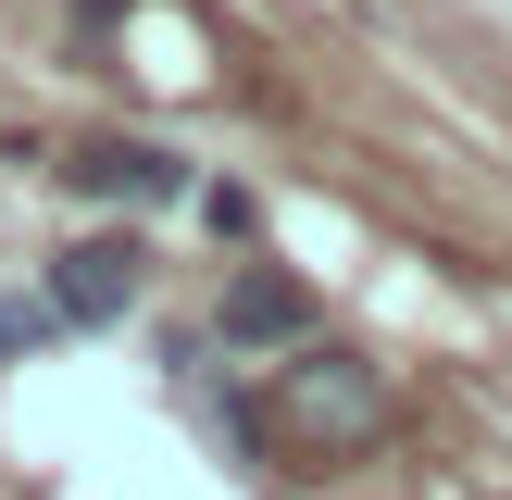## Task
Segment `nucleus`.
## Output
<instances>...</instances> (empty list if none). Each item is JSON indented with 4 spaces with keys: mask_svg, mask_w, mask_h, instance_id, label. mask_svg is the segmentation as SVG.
<instances>
[{
    "mask_svg": "<svg viewBox=\"0 0 512 500\" xmlns=\"http://www.w3.org/2000/svg\"><path fill=\"white\" fill-rule=\"evenodd\" d=\"M250 413H263V450H288L300 475H338L388 438V363L350 350V338H300V350L263 363Z\"/></svg>",
    "mask_w": 512,
    "mask_h": 500,
    "instance_id": "f257e3e1",
    "label": "nucleus"
},
{
    "mask_svg": "<svg viewBox=\"0 0 512 500\" xmlns=\"http://www.w3.org/2000/svg\"><path fill=\"white\" fill-rule=\"evenodd\" d=\"M50 338H63V325H50V300H38V288H0V363H38Z\"/></svg>",
    "mask_w": 512,
    "mask_h": 500,
    "instance_id": "39448f33",
    "label": "nucleus"
},
{
    "mask_svg": "<svg viewBox=\"0 0 512 500\" xmlns=\"http://www.w3.org/2000/svg\"><path fill=\"white\" fill-rule=\"evenodd\" d=\"M50 175H63L75 200H100V213H175V200H200V163H188V150H163V138H125V125L75 138Z\"/></svg>",
    "mask_w": 512,
    "mask_h": 500,
    "instance_id": "7ed1b4c3",
    "label": "nucleus"
},
{
    "mask_svg": "<svg viewBox=\"0 0 512 500\" xmlns=\"http://www.w3.org/2000/svg\"><path fill=\"white\" fill-rule=\"evenodd\" d=\"M250 213H263V200H250L238 175H225V188H200V225H213V238H250Z\"/></svg>",
    "mask_w": 512,
    "mask_h": 500,
    "instance_id": "423d86ee",
    "label": "nucleus"
},
{
    "mask_svg": "<svg viewBox=\"0 0 512 500\" xmlns=\"http://www.w3.org/2000/svg\"><path fill=\"white\" fill-rule=\"evenodd\" d=\"M38 300H50V325H75V338L125 325V313L150 300V238H138V225H100V238H63V250H50V275H38Z\"/></svg>",
    "mask_w": 512,
    "mask_h": 500,
    "instance_id": "f03ea898",
    "label": "nucleus"
},
{
    "mask_svg": "<svg viewBox=\"0 0 512 500\" xmlns=\"http://www.w3.org/2000/svg\"><path fill=\"white\" fill-rule=\"evenodd\" d=\"M75 13H88V25H113V13H125V0H75Z\"/></svg>",
    "mask_w": 512,
    "mask_h": 500,
    "instance_id": "0eeeda50",
    "label": "nucleus"
},
{
    "mask_svg": "<svg viewBox=\"0 0 512 500\" xmlns=\"http://www.w3.org/2000/svg\"><path fill=\"white\" fill-rule=\"evenodd\" d=\"M213 338H225V350H263V363H275V350L325 338V288H313V275H288V263H238V275L213 288Z\"/></svg>",
    "mask_w": 512,
    "mask_h": 500,
    "instance_id": "20e7f679",
    "label": "nucleus"
}]
</instances>
